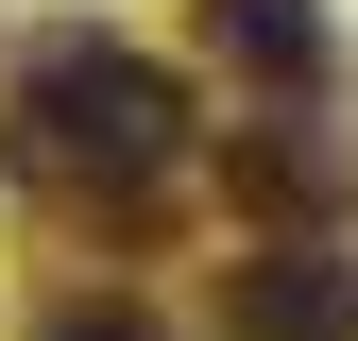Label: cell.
Segmentation results:
<instances>
[{
    "label": "cell",
    "mask_w": 358,
    "mask_h": 341,
    "mask_svg": "<svg viewBox=\"0 0 358 341\" xmlns=\"http://www.w3.org/2000/svg\"><path fill=\"white\" fill-rule=\"evenodd\" d=\"M0 154L17 170H85V188H154L171 154H188V85L103 52V34H52L17 85V119H0Z\"/></svg>",
    "instance_id": "cell-1"
},
{
    "label": "cell",
    "mask_w": 358,
    "mask_h": 341,
    "mask_svg": "<svg viewBox=\"0 0 358 341\" xmlns=\"http://www.w3.org/2000/svg\"><path fill=\"white\" fill-rule=\"evenodd\" d=\"M222 341H358V256L341 239H273L222 273Z\"/></svg>",
    "instance_id": "cell-2"
},
{
    "label": "cell",
    "mask_w": 358,
    "mask_h": 341,
    "mask_svg": "<svg viewBox=\"0 0 358 341\" xmlns=\"http://www.w3.org/2000/svg\"><path fill=\"white\" fill-rule=\"evenodd\" d=\"M205 34L273 85H324V0H205Z\"/></svg>",
    "instance_id": "cell-3"
},
{
    "label": "cell",
    "mask_w": 358,
    "mask_h": 341,
    "mask_svg": "<svg viewBox=\"0 0 358 341\" xmlns=\"http://www.w3.org/2000/svg\"><path fill=\"white\" fill-rule=\"evenodd\" d=\"M239 188H256V205H341V137H256Z\"/></svg>",
    "instance_id": "cell-4"
},
{
    "label": "cell",
    "mask_w": 358,
    "mask_h": 341,
    "mask_svg": "<svg viewBox=\"0 0 358 341\" xmlns=\"http://www.w3.org/2000/svg\"><path fill=\"white\" fill-rule=\"evenodd\" d=\"M52 341H154V324L120 307V290H69V307H52Z\"/></svg>",
    "instance_id": "cell-5"
}]
</instances>
